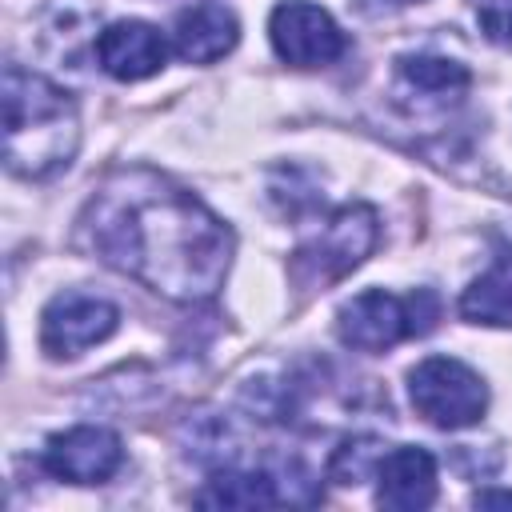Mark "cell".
Masks as SVG:
<instances>
[{"label":"cell","mask_w":512,"mask_h":512,"mask_svg":"<svg viewBox=\"0 0 512 512\" xmlns=\"http://www.w3.org/2000/svg\"><path fill=\"white\" fill-rule=\"evenodd\" d=\"M384 452H388V444L380 436H352V440H344L332 452L328 480H336V484H364L368 476H376Z\"/></svg>","instance_id":"cell-15"},{"label":"cell","mask_w":512,"mask_h":512,"mask_svg":"<svg viewBox=\"0 0 512 512\" xmlns=\"http://www.w3.org/2000/svg\"><path fill=\"white\" fill-rule=\"evenodd\" d=\"M120 324V308L104 296L88 292H60L40 312V348L52 360H72L92 344L108 340Z\"/></svg>","instance_id":"cell-7"},{"label":"cell","mask_w":512,"mask_h":512,"mask_svg":"<svg viewBox=\"0 0 512 512\" xmlns=\"http://www.w3.org/2000/svg\"><path fill=\"white\" fill-rule=\"evenodd\" d=\"M96 60L112 80L136 84L164 68L168 44L148 20H116L96 36Z\"/></svg>","instance_id":"cell-9"},{"label":"cell","mask_w":512,"mask_h":512,"mask_svg":"<svg viewBox=\"0 0 512 512\" xmlns=\"http://www.w3.org/2000/svg\"><path fill=\"white\" fill-rule=\"evenodd\" d=\"M4 168L20 180L64 172L80 148V112L72 96L40 72L4 64Z\"/></svg>","instance_id":"cell-2"},{"label":"cell","mask_w":512,"mask_h":512,"mask_svg":"<svg viewBox=\"0 0 512 512\" xmlns=\"http://www.w3.org/2000/svg\"><path fill=\"white\" fill-rule=\"evenodd\" d=\"M272 52L292 68H324L348 52V36L340 24L308 0H284L268 16Z\"/></svg>","instance_id":"cell-6"},{"label":"cell","mask_w":512,"mask_h":512,"mask_svg":"<svg viewBox=\"0 0 512 512\" xmlns=\"http://www.w3.org/2000/svg\"><path fill=\"white\" fill-rule=\"evenodd\" d=\"M124 444L112 428L100 424H76L68 432H56L44 448V468L68 484H104L120 472Z\"/></svg>","instance_id":"cell-8"},{"label":"cell","mask_w":512,"mask_h":512,"mask_svg":"<svg viewBox=\"0 0 512 512\" xmlns=\"http://www.w3.org/2000/svg\"><path fill=\"white\" fill-rule=\"evenodd\" d=\"M80 232L108 268L176 304L216 296L236 252L232 228L156 168L108 172L80 212Z\"/></svg>","instance_id":"cell-1"},{"label":"cell","mask_w":512,"mask_h":512,"mask_svg":"<svg viewBox=\"0 0 512 512\" xmlns=\"http://www.w3.org/2000/svg\"><path fill=\"white\" fill-rule=\"evenodd\" d=\"M200 508H272L284 504L280 468H232L224 464L200 492Z\"/></svg>","instance_id":"cell-12"},{"label":"cell","mask_w":512,"mask_h":512,"mask_svg":"<svg viewBox=\"0 0 512 512\" xmlns=\"http://www.w3.org/2000/svg\"><path fill=\"white\" fill-rule=\"evenodd\" d=\"M440 320V296L432 288H416L408 296L384 292V288H368L360 296H352L348 304H340L336 312V336L344 348L356 352H384L400 340L412 336H428Z\"/></svg>","instance_id":"cell-3"},{"label":"cell","mask_w":512,"mask_h":512,"mask_svg":"<svg viewBox=\"0 0 512 512\" xmlns=\"http://www.w3.org/2000/svg\"><path fill=\"white\" fill-rule=\"evenodd\" d=\"M476 24L484 40H492L496 48H512V0H480Z\"/></svg>","instance_id":"cell-16"},{"label":"cell","mask_w":512,"mask_h":512,"mask_svg":"<svg viewBox=\"0 0 512 512\" xmlns=\"http://www.w3.org/2000/svg\"><path fill=\"white\" fill-rule=\"evenodd\" d=\"M412 408L444 432H460L484 420L488 412V384L476 368L456 356H428L408 372Z\"/></svg>","instance_id":"cell-5"},{"label":"cell","mask_w":512,"mask_h":512,"mask_svg":"<svg viewBox=\"0 0 512 512\" xmlns=\"http://www.w3.org/2000/svg\"><path fill=\"white\" fill-rule=\"evenodd\" d=\"M472 504H476V508H492V504H512V492H496V488H492V492H476V496H472Z\"/></svg>","instance_id":"cell-17"},{"label":"cell","mask_w":512,"mask_h":512,"mask_svg":"<svg viewBox=\"0 0 512 512\" xmlns=\"http://www.w3.org/2000/svg\"><path fill=\"white\" fill-rule=\"evenodd\" d=\"M388 4H416V0H388Z\"/></svg>","instance_id":"cell-18"},{"label":"cell","mask_w":512,"mask_h":512,"mask_svg":"<svg viewBox=\"0 0 512 512\" xmlns=\"http://www.w3.org/2000/svg\"><path fill=\"white\" fill-rule=\"evenodd\" d=\"M380 240V216L372 204H344L340 212H332L316 236H308L292 260L288 272L300 288H324L340 276H348L356 264H364V256L376 248Z\"/></svg>","instance_id":"cell-4"},{"label":"cell","mask_w":512,"mask_h":512,"mask_svg":"<svg viewBox=\"0 0 512 512\" xmlns=\"http://www.w3.org/2000/svg\"><path fill=\"white\" fill-rule=\"evenodd\" d=\"M376 504L396 512H416L436 500V460L428 448L400 444L380 456L376 468Z\"/></svg>","instance_id":"cell-10"},{"label":"cell","mask_w":512,"mask_h":512,"mask_svg":"<svg viewBox=\"0 0 512 512\" xmlns=\"http://www.w3.org/2000/svg\"><path fill=\"white\" fill-rule=\"evenodd\" d=\"M460 316L468 324H488V328H512V252H500L488 272H480L464 296H460Z\"/></svg>","instance_id":"cell-13"},{"label":"cell","mask_w":512,"mask_h":512,"mask_svg":"<svg viewBox=\"0 0 512 512\" xmlns=\"http://www.w3.org/2000/svg\"><path fill=\"white\" fill-rule=\"evenodd\" d=\"M172 40L180 60L188 64H216L220 56H228L240 40V24L224 4L200 0L192 8H184L172 24Z\"/></svg>","instance_id":"cell-11"},{"label":"cell","mask_w":512,"mask_h":512,"mask_svg":"<svg viewBox=\"0 0 512 512\" xmlns=\"http://www.w3.org/2000/svg\"><path fill=\"white\" fill-rule=\"evenodd\" d=\"M396 76H400V84L408 92L428 96V100H452L472 84L468 68L448 60V56H400L396 60Z\"/></svg>","instance_id":"cell-14"}]
</instances>
